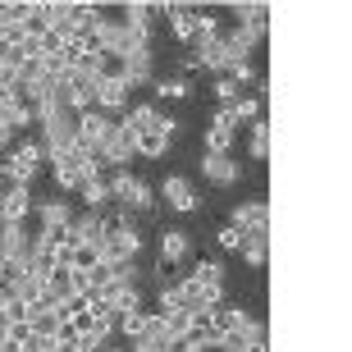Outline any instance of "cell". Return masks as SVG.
Segmentation results:
<instances>
[{"label": "cell", "mask_w": 352, "mask_h": 352, "mask_svg": "<svg viewBox=\"0 0 352 352\" xmlns=\"http://www.w3.org/2000/svg\"><path fill=\"white\" fill-rule=\"evenodd\" d=\"M0 352H14V343H10V334H5V320H0Z\"/></svg>", "instance_id": "cell-31"}, {"label": "cell", "mask_w": 352, "mask_h": 352, "mask_svg": "<svg viewBox=\"0 0 352 352\" xmlns=\"http://www.w3.org/2000/svg\"><path fill=\"white\" fill-rule=\"evenodd\" d=\"M179 293H183V311H192V316H206V311H215V307L224 302V293L201 288V284H192V279H183Z\"/></svg>", "instance_id": "cell-11"}, {"label": "cell", "mask_w": 352, "mask_h": 352, "mask_svg": "<svg viewBox=\"0 0 352 352\" xmlns=\"http://www.w3.org/2000/svg\"><path fill=\"white\" fill-rule=\"evenodd\" d=\"M32 215V192L28 188H10L0 197V224H23Z\"/></svg>", "instance_id": "cell-14"}, {"label": "cell", "mask_w": 352, "mask_h": 352, "mask_svg": "<svg viewBox=\"0 0 352 352\" xmlns=\"http://www.w3.org/2000/svg\"><path fill=\"white\" fill-rule=\"evenodd\" d=\"M201 174H206V183H215V188H229V183L243 179V165H238L234 156H201Z\"/></svg>", "instance_id": "cell-13"}, {"label": "cell", "mask_w": 352, "mask_h": 352, "mask_svg": "<svg viewBox=\"0 0 352 352\" xmlns=\"http://www.w3.org/2000/svg\"><path fill=\"white\" fill-rule=\"evenodd\" d=\"M238 234H256V229H270V206L265 201H238L234 215H229Z\"/></svg>", "instance_id": "cell-10"}, {"label": "cell", "mask_w": 352, "mask_h": 352, "mask_svg": "<svg viewBox=\"0 0 352 352\" xmlns=\"http://www.w3.org/2000/svg\"><path fill=\"white\" fill-rule=\"evenodd\" d=\"M160 197H165V206L179 210V215H192L201 206V192L192 188V179H183V174H170V179L160 183Z\"/></svg>", "instance_id": "cell-7"}, {"label": "cell", "mask_w": 352, "mask_h": 352, "mask_svg": "<svg viewBox=\"0 0 352 352\" xmlns=\"http://www.w3.org/2000/svg\"><path fill=\"white\" fill-rule=\"evenodd\" d=\"M96 110L110 119H124L129 115V82L115 78V74H105L101 82H96Z\"/></svg>", "instance_id": "cell-6"}, {"label": "cell", "mask_w": 352, "mask_h": 352, "mask_svg": "<svg viewBox=\"0 0 352 352\" xmlns=\"http://www.w3.org/2000/svg\"><path fill=\"white\" fill-rule=\"evenodd\" d=\"M165 14H170V28H174V37L188 46L197 32V19H201V10H192V5H165Z\"/></svg>", "instance_id": "cell-18"}, {"label": "cell", "mask_w": 352, "mask_h": 352, "mask_svg": "<svg viewBox=\"0 0 352 352\" xmlns=\"http://www.w3.org/2000/svg\"><path fill=\"white\" fill-rule=\"evenodd\" d=\"M110 129H115V119L101 115V110H82L78 115V142L96 146V151H101V142L110 138Z\"/></svg>", "instance_id": "cell-12"}, {"label": "cell", "mask_w": 352, "mask_h": 352, "mask_svg": "<svg viewBox=\"0 0 352 352\" xmlns=\"http://www.w3.org/2000/svg\"><path fill=\"white\" fill-rule=\"evenodd\" d=\"M32 124H41V151H46V160L69 156V146L78 142V115H74L69 105H60V101L46 105V110H37Z\"/></svg>", "instance_id": "cell-1"}, {"label": "cell", "mask_w": 352, "mask_h": 352, "mask_svg": "<svg viewBox=\"0 0 352 352\" xmlns=\"http://www.w3.org/2000/svg\"><path fill=\"white\" fill-rule=\"evenodd\" d=\"M156 96H165V101H183V96H192V82H188V78H165V82H156Z\"/></svg>", "instance_id": "cell-28"}, {"label": "cell", "mask_w": 352, "mask_h": 352, "mask_svg": "<svg viewBox=\"0 0 352 352\" xmlns=\"http://www.w3.org/2000/svg\"><path fill=\"white\" fill-rule=\"evenodd\" d=\"M146 320H151V311H146V307H138V311H129V316H119V334H124V339H138V334H142V329H146Z\"/></svg>", "instance_id": "cell-27"}, {"label": "cell", "mask_w": 352, "mask_h": 352, "mask_svg": "<svg viewBox=\"0 0 352 352\" xmlns=\"http://www.w3.org/2000/svg\"><path fill=\"white\" fill-rule=\"evenodd\" d=\"M248 151H252V160H270V124H265V119H256V124H252Z\"/></svg>", "instance_id": "cell-25"}, {"label": "cell", "mask_w": 352, "mask_h": 352, "mask_svg": "<svg viewBox=\"0 0 352 352\" xmlns=\"http://www.w3.org/2000/svg\"><path fill=\"white\" fill-rule=\"evenodd\" d=\"M224 110L234 115V124H256V119H261V101H256V96H238V101L224 105Z\"/></svg>", "instance_id": "cell-26"}, {"label": "cell", "mask_w": 352, "mask_h": 352, "mask_svg": "<svg viewBox=\"0 0 352 352\" xmlns=\"http://www.w3.org/2000/svg\"><path fill=\"white\" fill-rule=\"evenodd\" d=\"M188 252H192V238L183 234V229H165V234H160V256H165V265L188 261Z\"/></svg>", "instance_id": "cell-19"}, {"label": "cell", "mask_w": 352, "mask_h": 352, "mask_svg": "<svg viewBox=\"0 0 352 352\" xmlns=\"http://www.w3.org/2000/svg\"><path fill=\"white\" fill-rule=\"evenodd\" d=\"M210 87H215V96H220V110H224V105H234L238 96H243V87H234V82L224 78V74H220L215 82H210Z\"/></svg>", "instance_id": "cell-29"}, {"label": "cell", "mask_w": 352, "mask_h": 352, "mask_svg": "<svg viewBox=\"0 0 352 352\" xmlns=\"http://www.w3.org/2000/svg\"><path fill=\"white\" fill-rule=\"evenodd\" d=\"M105 183H110V201H119V206H129V210H146V206H156V192L146 188L138 174L129 170H115V174H105Z\"/></svg>", "instance_id": "cell-3"}, {"label": "cell", "mask_w": 352, "mask_h": 352, "mask_svg": "<svg viewBox=\"0 0 352 352\" xmlns=\"http://www.w3.org/2000/svg\"><path fill=\"white\" fill-rule=\"evenodd\" d=\"M51 170H55V183H60L65 192H82V183H87V179L105 174L101 165H91V160H74V156H60V160H51Z\"/></svg>", "instance_id": "cell-5"}, {"label": "cell", "mask_w": 352, "mask_h": 352, "mask_svg": "<svg viewBox=\"0 0 352 352\" xmlns=\"http://www.w3.org/2000/svg\"><path fill=\"white\" fill-rule=\"evenodd\" d=\"M138 252H142V234H138V224L119 210V220L115 215H105V243H101V261L110 265H129L138 261Z\"/></svg>", "instance_id": "cell-2"}, {"label": "cell", "mask_w": 352, "mask_h": 352, "mask_svg": "<svg viewBox=\"0 0 352 352\" xmlns=\"http://www.w3.org/2000/svg\"><path fill=\"white\" fill-rule=\"evenodd\" d=\"M133 156H138V142H133V133L119 129V119H115V129H110V138L101 142V165L105 174H115V170H129Z\"/></svg>", "instance_id": "cell-4"}, {"label": "cell", "mask_w": 352, "mask_h": 352, "mask_svg": "<svg viewBox=\"0 0 352 352\" xmlns=\"http://www.w3.org/2000/svg\"><path fill=\"white\" fill-rule=\"evenodd\" d=\"M28 124H32V110H28L19 96L14 101H0V129H10V133H23Z\"/></svg>", "instance_id": "cell-22"}, {"label": "cell", "mask_w": 352, "mask_h": 352, "mask_svg": "<svg viewBox=\"0 0 352 352\" xmlns=\"http://www.w3.org/2000/svg\"><path fill=\"white\" fill-rule=\"evenodd\" d=\"M74 215H78V210L69 206V201H60V197H55V201H41V206H37V224H41V229H51V234L69 229V224H74Z\"/></svg>", "instance_id": "cell-15"}, {"label": "cell", "mask_w": 352, "mask_h": 352, "mask_svg": "<svg viewBox=\"0 0 352 352\" xmlns=\"http://www.w3.org/2000/svg\"><path fill=\"white\" fill-rule=\"evenodd\" d=\"M234 142H238V124L229 110H215L206 129V156H234Z\"/></svg>", "instance_id": "cell-8"}, {"label": "cell", "mask_w": 352, "mask_h": 352, "mask_svg": "<svg viewBox=\"0 0 352 352\" xmlns=\"http://www.w3.org/2000/svg\"><path fill=\"white\" fill-rule=\"evenodd\" d=\"M170 138L174 133L165 129V115H160V124L151 133H142V138H138V156H146V160H156V156H165V151H170Z\"/></svg>", "instance_id": "cell-21"}, {"label": "cell", "mask_w": 352, "mask_h": 352, "mask_svg": "<svg viewBox=\"0 0 352 352\" xmlns=\"http://www.w3.org/2000/svg\"><path fill=\"white\" fill-rule=\"evenodd\" d=\"M41 156H46V151H41V142H23V146H19V151H14L10 160H5V165H10V179H14V188H28V183L37 179V170H41Z\"/></svg>", "instance_id": "cell-9"}, {"label": "cell", "mask_w": 352, "mask_h": 352, "mask_svg": "<svg viewBox=\"0 0 352 352\" xmlns=\"http://www.w3.org/2000/svg\"><path fill=\"white\" fill-rule=\"evenodd\" d=\"M229 14H234L238 28H243V32H252L256 41H261L265 32H270V10H265V5H234Z\"/></svg>", "instance_id": "cell-16"}, {"label": "cell", "mask_w": 352, "mask_h": 352, "mask_svg": "<svg viewBox=\"0 0 352 352\" xmlns=\"http://www.w3.org/2000/svg\"><path fill=\"white\" fill-rule=\"evenodd\" d=\"M215 243H220V248H224V252H238V248H243V234H238L234 224H224L220 234H215Z\"/></svg>", "instance_id": "cell-30"}, {"label": "cell", "mask_w": 352, "mask_h": 352, "mask_svg": "<svg viewBox=\"0 0 352 352\" xmlns=\"http://www.w3.org/2000/svg\"><path fill=\"white\" fill-rule=\"evenodd\" d=\"M105 201H110V183H105V174H96V179L82 183V206L87 210H105Z\"/></svg>", "instance_id": "cell-24"}, {"label": "cell", "mask_w": 352, "mask_h": 352, "mask_svg": "<svg viewBox=\"0 0 352 352\" xmlns=\"http://www.w3.org/2000/svg\"><path fill=\"white\" fill-rule=\"evenodd\" d=\"M156 124H160V110H156V105H133L129 115L119 119V129H124V133H133V142H138L142 133H151Z\"/></svg>", "instance_id": "cell-17"}, {"label": "cell", "mask_w": 352, "mask_h": 352, "mask_svg": "<svg viewBox=\"0 0 352 352\" xmlns=\"http://www.w3.org/2000/svg\"><path fill=\"white\" fill-rule=\"evenodd\" d=\"M188 279H192V284H201V288H215V293H224V265H220V261H197Z\"/></svg>", "instance_id": "cell-23"}, {"label": "cell", "mask_w": 352, "mask_h": 352, "mask_svg": "<svg viewBox=\"0 0 352 352\" xmlns=\"http://www.w3.org/2000/svg\"><path fill=\"white\" fill-rule=\"evenodd\" d=\"M243 261L252 265V270H261L265 256H270V229H256V234H243Z\"/></svg>", "instance_id": "cell-20"}, {"label": "cell", "mask_w": 352, "mask_h": 352, "mask_svg": "<svg viewBox=\"0 0 352 352\" xmlns=\"http://www.w3.org/2000/svg\"><path fill=\"white\" fill-rule=\"evenodd\" d=\"M105 352H133V348H105Z\"/></svg>", "instance_id": "cell-32"}, {"label": "cell", "mask_w": 352, "mask_h": 352, "mask_svg": "<svg viewBox=\"0 0 352 352\" xmlns=\"http://www.w3.org/2000/svg\"><path fill=\"white\" fill-rule=\"evenodd\" d=\"M19 352H37V348H19Z\"/></svg>", "instance_id": "cell-33"}]
</instances>
